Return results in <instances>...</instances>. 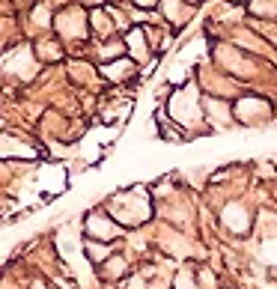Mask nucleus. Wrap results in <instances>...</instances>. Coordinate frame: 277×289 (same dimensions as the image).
<instances>
[{"instance_id":"f257e3e1","label":"nucleus","mask_w":277,"mask_h":289,"mask_svg":"<svg viewBox=\"0 0 277 289\" xmlns=\"http://www.w3.org/2000/svg\"><path fill=\"white\" fill-rule=\"evenodd\" d=\"M134 3H140V6H143V9H149V6H152V3H155V0H134Z\"/></svg>"}]
</instances>
